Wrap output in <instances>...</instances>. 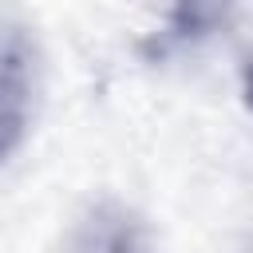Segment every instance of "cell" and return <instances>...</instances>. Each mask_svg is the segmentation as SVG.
<instances>
[{"instance_id": "1", "label": "cell", "mask_w": 253, "mask_h": 253, "mask_svg": "<svg viewBox=\"0 0 253 253\" xmlns=\"http://www.w3.org/2000/svg\"><path fill=\"white\" fill-rule=\"evenodd\" d=\"M67 253H146V233L126 206L99 202L71 229Z\"/></svg>"}, {"instance_id": "2", "label": "cell", "mask_w": 253, "mask_h": 253, "mask_svg": "<svg viewBox=\"0 0 253 253\" xmlns=\"http://www.w3.org/2000/svg\"><path fill=\"white\" fill-rule=\"evenodd\" d=\"M32 123V79H28V63L8 51L0 55V162H8L16 154V146L24 142Z\"/></svg>"}, {"instance_id": "3", "label": "cell", "mask_w": 253, "mask_h": 253, "mask_svg": "<svg viewBox=\"0 0 253 253\" xmlns=\"http://www.w3.org/2000/svg\"><path fill=\"white\" fill-rule=\"evenodd\" d=\"M225 12H229V0H174L166 32L178 43H194V40L210 36L225 20Z\"/></svg>"}, {"instance_id": "4", "label": "cell", "mask_w": 253, "mask_h": 253, "mask_svg": "<svg viewBox=\"0 0 253 253\" xmlns=\"http://www.w3.org/2000/svg\"><path fill=\"white\" fill-rule=\"evenodd\" d=\"M245 103H249V111H253V51H249V59H245Z\"/></svg>"}]
</instances>
